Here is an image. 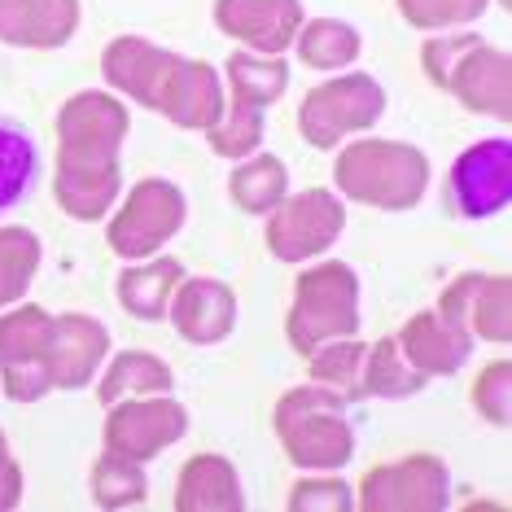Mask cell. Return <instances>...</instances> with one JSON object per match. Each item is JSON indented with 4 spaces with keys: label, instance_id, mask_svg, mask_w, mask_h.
Wrapping results in <instances>:
<instances>
[{
    "label": "cell",
    "instance_id": "6da1fadb",
    "mask_svg": "<svg viewBox=\"0 0 512 512\" xmlns=\"http://www.w3.org/2000/svg\"><path fill=\"white\" fill-rule=\"evenodd\" d=\"M123 132V110L106 97H79L62 119V171L57 197L92 219L114 193V136Z\"/></svg>",
    "mask_w": 512,
    "mask_h": 512
},
{
    "label": "cell",
    "instance_id": "7a4b0ae2",
    "mask_svg": "<svg viewBox=\"0 0 512 512\" xmlns=\"http://www.w3.org/2000/svg\"><path fill=\"white\" fill-rule=\"evenodd\" d=\"M337 180L368 202L407 206L425 189V158L399 145H359L337 162Z\"/></svg>",
    "mask_w": 512,
    "mask_h": 512
},
{
    "label": "cell",
    "instance_id": "3957f363",
    "mask_svg": "<svg viewBox=\"0 0 512 512\" xmlns=\"http://www.w3.org/2000/svg\"><path fill=\"white\" fill-rule=\"evenodd\" d=\"M0 368L14 399H40L53 381V320L27 307L0 320Z\"/></svg>",
    "mask_w": 512,
    "mask_h": 512
},
{
    "label": "cell",
    "instance_id": "277c9868",
    "mask_svg": "<svg viewBox=\"0 0 512 512\" xmlns=\"http://www.w3.org/2000/svg\"><path fill=\"white\" fill-rule=\"evenodd\" d=\"M355 329V276L346 267H320V272L302 276L298 307H294V342L302 351L329 333Z\"/></svg>",
    "mask_w": 512,
    "mask_h": 512
},
{
    "label": "cell",
    "instance_id": "5b68a950",
    "mask_svg": "<svg viewBox=\"0 0 512 512\" xmlns=\"http://www.w3.org/2000/svg\"><path fill=\"white\" fill-rule=\"evenodd\" d=\"M451 202L460 215H491L508 202V141H486L469 149L451 171Z\"/></svg>",
    "mask_w": 512,
    "mask_h": 512
},
{
    "label": "cell",
    "instance_id": "8992f818",
    "mask_svg": "<svg viewBox=\"0 0 512 512\" xmlns=\"http://www.w3.org/2000/svg\"><path fill=\"white\" fill-rule=\"evenodd\" d=\"M298 403L307 407V421H281V434L289 442L298 464H316V469H329V464H342L351 456V429L333 412V399L320 390L298 394Z\"/></svg>",
    "mask_w": 512,
    "mask_h": 512
},
{
    "label": "cell",
    "instance_id": "52a82bcc",
    "mask_svg": "<svg viewBox=\"0 0 512 512\" xmlns=\"http://www.w3.org/2000/svg\"><path fill=\"white\" fill-rule=\"evenodd\" d=\"M180 224V193L167 184H141L127 202L123 219L114 224L110 241L119 246V254H149L162 237H171Z\"/></svg>",
    "mask_w": 512,
    "mask_h": 512
},
{
    "label": "cell",
    "instance_id": "ba28073f",
    "mask_svg": "<svg viewBox=\"0 0 512 512\" xmlns=\"http://www.w3.org/2000/svg\"><path fill=\"white\" fill-rule=\"evenodd\" d=\"M381 114V92L368 79H346V84H329L302 106V132H311L320 145H329L337 132L359 127Z\"/></svg>",
    "mask_w": 512,
    "mask_h": 512
},
{
    "label": "cell",
    "instance_id": "9c48e42d",
    "mask_svg": "<svg viewBox=\"0 0 512 512\" xmlns=\"http://www.w3.org/2000/svg\"><path fill=\"white\" fill-rule=\"evenodd\" d=\"M337 224H342V211L329 202L324 193H307L298 202H289L281 219L272 224V246L281 259H302V254H316L320 246H329Z\"/></svg>",
    "mask_w": 512,
    "mask_h": 512
},
{
    "label": "cell",
    "instance_id": "30bf717a",
    "mask_svg": "<svg viewBox=\"0 0 512 512\" xmlns=\"http://www.w3.org/2000/svg\"><path fill=\"white\" fill-rule=\"evenodd\" d=\"M75 27V0H0V36L9 44H57Z\"/></svg>",
    "mask_w": 512,
    "mask_h": 512
},
{
    "label": "cell",
    "instance_id": "8fae6325",
    "mask_svg": "<svg viewBox=\"0 0 512 512\" xmlns=\"http://www.w3.org/2000/svg\"><path fill=\"white\" fill-rule=\"evenodd\" d=\"M180 434H184V412L171 403H136L114 416V425H110V442L119 451H127L132 460L149 456V451H158L162 442H171Z\"/></svg>",
    "mask_w": 512,
    "mask_h": 512
},
{
    "label": "cell",
    "instance_id": "7c38bea8",
    "mask_svg": "<svg viewBox=\"0 0 512 512\" xmlns=\"http://www.w3.org/2000/svg\"><path fill=\"white\" fill-rule=\"evenodd\" d=\"M219 22L259 49H281L298 22L294 0H219Z\"/></svg>",
    "mask_w": 512,
    "mask_h": 512
},
{
    "label": "cell",
    "instance_id": "4fadbf2b",
    "mask_svg": "<svg viewBox=\"0 0 512 512\" xmlns=\"http://www.w3.org/2000/svg\"><path fill=\"white\" fill-rule=\"evenodd\" d=\"M176 324H180L184 337H193V342H211V337H224L228 324H232V298H228V289L215 285V281H193V285L180 294Z\"/></svg>",
    "mask_w": 512,
    "mask_h": 512
},
{
    "label": "cell",
    "instance_id": "5bb4252c",
    "mask_svg": "<svg viewBox=\"0 0 512 512\" xmlns=\"http://www.w3.org/2000/svg\"><path fill=\"white\" fill-rule=\"evenodd\" d=\"M241 508V495H237V482H232L228 464L219 456H206V460H193L189 473L180 482V508Z\"/></svg>",
    "mask_w": 512,
    "mask_h": 512
},
{
    "label": "cell",
    "instance_id": "9a60e30c",
    "mask_svg": "<svg viewBox=\"0 0 512 512\" xmlns=\"http://www.w3.org/2000/svg\"><path fill=\"white\" fill-rule=\"evenodd\" d=\"M36 176V145L14 123H0V211L18 202Z\"/></svg>",
    "mask_w": 512,
    "mask_h": 512
},
{
    "label": "cell",
    "instance_id": "2e32d148",
    "mask_svg": "<svg viewBox=\"0 0 512 512\" xmlns=\"http://www.w3.org/2000/svg\"><path fill=\"white\" fill-rule=\"evenodd\" d=\"M403 342H407V351H412L416 364H425V368H456L464 359V342L451 329H442L434 316L416 320Z\"/></svg>",
    "mask_w": 512,
    "mask_h": 512
},
{
    "label": "cell",
    "instance_id": "e0dca14e",
    "mask_svg": "<svg viewBox=\"0 0 512 512\" xmlns=\"http://www.w3.org/2000/svg\"><path fill=\"white\" fill-rule=\"evenodd\" d=\"M176 276H180L176 263H158V267H149V272H127L123 276V307H132L136 316H145V320H158Z\"/></svg>",
    "mask_w": 512,
    "mask_h": 512
},
{
    "label": "cell",
    "instance_id": "ac0fdd59",
    "mask_svg": "<svg viewBox=\"0 0 512 512\" xmlns=\"http://www.w3.org/2000/svg\"><path fill=\"white\" fill-rule=\"evenodd\" d=\"M36 267V237L22 228H0V302L18 298Z\"/></svg>",
    "mask_w": 512,
    "mask_h": 512
},
{
    "label": "cell",
    "instance_id": "d6986e66",
    "mask_svg": "<svg viewBox=\"0 0 512 512\" xmlns=\"http://www.w3.org/2000/svg\"><path fill=\"white\" fill-rule=\"evenodd\" d=\"M281 193H285V167L281 162H272V158L254 162L250 171H241V176L232 180V197L246 202L250 211H267Z\"/></svg>",
    "mask_w": 512,
    "mask_h": 512
},
{
    "label": "cell",
    "instance_id": "ffe728a7",
    "mask_svg": "<svg viewBox=\"0 0 512 512\" xmlns=\"http://www.w3.org/2000/svg\"><path fill=\"white\" fill-rule=\"evenodd\" d=\"M228 71H232V88H237V97H250V101H267V97H276V92L285 88V66L281 62L259 66V62H250V57H232Z\"/></svg>",
    "mask_w": 512,
    "mask_h": 512
},
{
    "label": "cell",
    "instance_id": "44dd1931",
    "mask_svg": "<svg viewBox=\"0 0 512 512\" xmlns=\"http://www.w3.org/2000/svg\"><path fill=\"white\" fill-rule=\"evenodd\" d=\"M302 57L316 66H337L346 57H355V36L337 22H316V27L302 36Z\"/></svg>",
    "mask_w": 512,
    "mask_h": 512
},
{
    "label": "cell",
    "instance_id": "7402d4cb",
    "mask_svg": "<svg viewBox=\"0 0 512 512\" xmlns=\"http://www.w3.org/2000/svg\"><path fill=\"white\" fill-rule=\"evenodd\" d=\"M145 495L141 469H132L127 460H101L97 469V499L101 504H136Z\"/></svg>",
    "mask_w": 512,
    "mask_h": 512
},
{
    "label": "cell",
    "instance_id": "603a6c76",
    "mask_svg": "<svg viewBox=\"0 0 512 512\" xmlns=\"http://www.w3.org/2000/svg\"><path fill=\"white\" fill-rule=\"evenodd\" d=\"M132 381V386H145V390H162L167 386V372H162L149 355H123L119 368L106 377V390H101V399H119V390Z\"/></svg>",
    "mask_w": 512,
    "mask_h": 512
},
{
    "label": "cell",
    "instance_id": "cb8c5ba5",
    "mask_svg": "<svg viewBox=\"0 0 512 512\" xmlns=\"http://www.w3.org/2000/svg\"><path fill=\"white\" fill-rule=\"evenodd\" d=\"M372 390L381 394H407L421 386V377H416L412 368H399L394 364V342H381L377 351H372V377H368Z\"/></svg>",
    "mask_w": 512,
    "mask_h": 512
},
{
    "label": "cell",
    "instance_id": "d4e9b609",
    "mask_svg": "<svg viewBox=\"0 0 512 512\" xmlns=\"http://www.w3.org/2000/svg\"><path fill=\"white\" fill-rule=\"evenodd\" d=\"M403 14L416 22H451L477 14V0H403Z\"/></svg>",
    "mask_w": 512,
    "mask_h": 512
},
{
    "label": "cell",
    "instance_id": "484cf974",
    "mask_svg": "<svg viewBox=\"0 0 512 512\" xmlns=\"http://www.w3.org/2000/svg\"><path fill=\"white\" fill-rule=\"evenodd\" d=\"M307 504L346 508V491H342V486H298V491H294V508H307Z\"/></svg>",
    "mask_w": 512,
    "mask_h": 512
},
{
    "label": "cell",
    "instance_id": "4316f807",
    "mask_svg": "<svg viewBox=\"0 0 512 512\" xmlns=\"http://www.w3.org/2000/svg\"><path fill=\"white\" fill-rule=\"evenodd\" d=\"M14 499H18V473H14V464H9L5 442H0V508H9Z\"/></svg>",
    "mask_w": 512,
    "mask_h": 512
}]
</instances>
